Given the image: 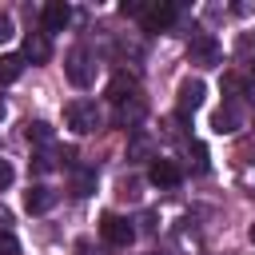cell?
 <instances>
[{
  "mask_svg": "<svg viewBox=\"0 0 255 255\" xmlns=\"http://www.w3.org/2000/svg\"><path fill=\"white\" fill-rule=\"evenodd\" d=\"M28 143L40 151V147H56V131L44 124V120H36V124H28Z\"/></svg>",
  "mask_w": 255,
  "mask_h": 255,
  "instance_id": "5bb4252c",
  "label": "cell"
},
{
  "mask_svg": "<svg viewBox=\"0 0 255 255\" xmlns=\"http://www.w3.org/2000/svg\"><path fill=\"white\" fill-rule=\"evenodd\" d=\"M56 167H60V151H56V147L32 151V171H36V175H48V171H56Z\"/></svg>",
  "mask_w": 255,
  "mask_h": 255,
  "instance_id": "9a60e30c",
  "label": "cell"
},
{
  "mask_svg": "<svg viewBox=\"0 0 255 255\" xmlns=\"http://www.w3.org/2000/svg\"><path fill=\"white\" fill-rule=\"evenodd\" d=\"M147 255H167V251H147Z\"/></svg>",
  "mask_w": 255,
  "mask_h": 255,
  "instance_id": "4316f807",
  "label": "cell"
},
{
  "mask_svg": "<svg viewBox=\"0 0 255 255\" xmlns=\"http://www.w3.org/2000/svg\"><path fill=\"white\" fill-rule=\"evenodd\" d=\"M4 116H8V104H4V96H0V120H4Z\"/></svg>",
  "mask_w": 255,
  "mask_h": 255,
  "instance_id": "d4e9b609",
  "label": "cell"
},
{
  "mask_svg": "<svg viewBox=\"0 0 255 255\" xmlns=\"http://www.w3.org/2000/svg\"><path fill=\"white\" fill-rule=\"evenodd\" d=\"M16 36V24H12V16L8 12H0V44H8Z\"/></svg>",
  "mask_w": 255,
  "mask_h": 255,
  "instance_id": "ffe728a7",
  "label": "cell"
},
{
  "mask_svg": "<svg viewBox=\"0 0 255 255\" xmlns=\"http://www.w3.org/2000/svg\"><path fill=\"white\" fill-rule=\"evenodd\" d=\"M187 60H191L195 68H215V64L223 60V48H219V40H215L211 32H195L191 44H187Z\"/></svg>",
  "mask_w": 255,
  "mask_h": 255,
  "instance_id": "3957f363",
  "label": "cell"
},
{
  "mask_svg": "<svg viewBox=\"0 0 255 255\" xmlns=\"http://www.w3.org/2000/svg\"><path fill=\"white\" fill-rule=\"evenodd\" d=\"M143 112H147V104H143L139 96H131V100H124V104H116V124H120V128H139V120H143Z\"/></svg>",
  "mask_w": 255,
  "mask_h": 255,
  "instance_id": "4fadbf2b",
  "label": "cell"
},
{
  "mask_svg": "<svg viewBox=\"0 0 255 255\" xmlns=\"http://www.w3.org/2000/svg\"><path fill=\"white\" fill-rule=\"evenodd\" d=\"M120 195L124 199H135L139 195V179H120Z\"/></svg>",
  "mask_w": 255,
  "mask_h": 255,
  "instance_id": "7402d4cb",
  "label": "cell"
},
{
  "mask_svg": "<svg viewBox=\"0 0 255 255\" xmlns=\"http://www.w3.org/2000/svg\"><path fill=\"white\" fill-rule=\"evenodd\" d=\"M187 155H195V171H207V151H203L199 143H191V147H187Z\"/></svg>",
  "mask_w": 255,
  "mask_h": 255,
  "instance_id": "44dd1931",
  "label": "cell"
},
{
  "mask_svg": "<svg viewBox=\"0 0 255 255\" xmlns=\"http://www.w3.org/2000/svg\"><path fill=\"white\" fill-rule=\"evenodd\" d=\"M8 183H12V163H8V159H0V191H4Z\"/></svg>",
  "mask_w": 255,
  "mask_h": 255,
  "instance_id": "603a6c76",
  "label": "cell"
},
{
  "mask_svg": "<svg viewBox=\"0 0 255 255\" xmlns=\"http://www.w3.org/2000/svg\"><path fill=\"white\" fill-rule=\"evenodd\" d=\"M40 24H44V32H48V36H52V32H64V28L72 24V8H68L64 0H52V4H44Z\"/></svg>",
  "mask_w": 255,
  "mask_h": 255,
  "instance_id": "ba28073f",
  "label": "cell"
},
{
  "mask_svg": "<svg viewBox=\"0 0 255 255\" xmlns=\"http://www.w3.org/2000/svg\"><path fill=\"white\" fill-rule=\"evenodd\" d=\"M96 191V171L92 167H72V195H92Z\"/></svg>",
  "mask_w": 255,
  "mask_h": 255,
  "instance_id": "2e32d148",
  "label": "cell"
},
{
  "mask_svg": "<svg viewBox=\"0 0 255 255\" xmlns=\"http://www.w3.org/2000/svg\"><path fill=\"white\" fill-rule=\"evenodd\" d=\"M247 235H251V243H255V223H251V231H247Z\"/></svg>",
  "mask_w": 255,
  "mask_h": 255,
  "instance_id": "484cf974",
  "label": "cell"
},
{
  "mask_svg": "<svg viewBox=\"0 0 255 255\" xmlns=\"http://www.w3.org/2000/svg\"><path fill=\"white\" fill-rule=\"evenodd\" d=\"M100 231H104V239H108L112 247H128V243L135 239L131 219H124V215H116V211H108V215L100 219Z\"/></svg>",
  "mask_w": 255,
  "mask_h": 255,
  "instance_id": "277c9868",
  "label": "cell"
},
{
  "mask_svg": "<svg viewBox=\"0 0 255 255\" xmlns=\"http://www.w3.org/2000/svg\"><path fill=\"white\" fill-rule=\"evenodd\" d=\"M20 56L32 60V64H48V56H52V40H48V32H28Z\"/></svg>",
  "mask_w": 255,
  "mask_h": 255,
  "instance_id": "30bf717a",
  "label": "cell"
},
{
  "mask_svg": "<svg viewBox=\"0 0 255 255\" xmlns=\"http://www.w3.org/2000/svg\"><path fill=\"white\" fill-rule=\"evenodd\" d=\"M147 151H151V143H147L143 135H135V139H131V147H128V155H131V159H143Z\"/></svg>",
  "mask_w": 255,
  "mask_h": 255,
  "instance_id": "d6986e66",
  "label": "cell"
},
{
  "mask_svg": "<svg viewBox=\"0 0 255 255\" xmlns=\"http://www.w3.org/2000/svg\"><path fill=\"white\" fill-rule=\"evenodd\" d=\"M175 16H179V8H175V4H147L139 20H143V28H147V32H155V28H167Z\"/></svg>",
  "mask_w": 255,
  "mask_h": 255,
  "instance_id": "8fae6325",
  "label": "cell"
},
{
  "mask_svg": "<svg viewBox=\"0 0 255 255\" xmlns=\"http://www.w3.org/2000/svg\"><path fill=\"white\" fill-rule=\"evenodd\" d=\"M131 96H139L135 76H131V72H116L112 84H108V100H112V104H124V100H131Z\"/></svg>",
  "mask_w": 255,
  "mask_h": 255,
  "instance_id": "7c38bea8",
  "label": "cell"
},
{
  "mask_svg": "<svg viewBox=\"0 0 255 255\" xmlns=\"http://www.w3.org/2000/svg\"><path fill=\"white\" fill-rule=\"evenodd\" d=\"M0 255H20V239L4 227H0Z\"/></svg>",
  "mask_w": 255,
  "mask_h": 255,
  "instance_id": "ac0fdd59",
  "label": "cell"
},
{
  "mask_svg": "<svg viewBox=\"0 0 255 255\" xmlns=\"http://www.w3.org/2000/svg\"><path fill=\"white\" fill-rule=\"evenodd\" d=\"M203 96H207V88H203V80H199V76H195V80H183V84H179V96H175L179 116L187 120L191 112H199V108H203Z\"/></svg>",
  "mask_w": 255,
  "mask_h": 255,
  "instance_id": "5b68a950",
  "label": "cell"
},
{
  "mask_svg": "<svg viewBox=\"0 0 255 255\" xmlns=\"http://www.w3.org/2000/svg\"><path fill=\"white\" fill-rule=\"evenodd\" d=\"M64 76H68L76 88H92V84H96V56H92V48L76 44V48L64 56Z\"/></svg>",
  "mask_w": 255,
  "mask_h": 255,
  "instance_id": "6da1fadb",
  "label": "cell"
},
{
  "mask_svg": "<svg viewBox=\"0 0 255 255\" xmlns=\"http://www.w3.org/2000/svg\"><path fill=\"white\" fill-rule=\"evenodd\" d=\"M64 124H68L76 135H92V131H100L104 116H100L96 100H72V104L64 108Z\"/></svg>",
  "mask_w": 255,
  "mask_h": 255,
  "instance_id": "7a4b0ae2",
  "label": "cell"
},
{
  "mask_svg": "<svg viewBox=\"0 0 255 255\" xmlns=\"http://www.w3.org/2000/svg\"><path fill=\"white\" fill-rule=\"evenodd\" d=\"M24 56H16V52H8V56H0V84H12V80H20V72H24Z\"/></svg>",
  "mask_w": 255,
  "mask_h": 255,
  "instance_id": "e0dca14e",
  "label": "cell"
},
{
  "mask_svg": "<svg viewBox=\"0 0 255 255\" xmlns=\"http://www.w3.org/2000/svg\"><path fill=\"white\" fill-rule=\"evenodd\" d=\"M80 255H104L100 247H92V243H80Z\"/></svg>",
  "mask_w": 255,
  "mask_h": 255,
  "instance_id": "cb8c5ba5",
  "label": "cell"
},
{
  "mask_svg": "<svg viewBox=\"0 0 255 255\" xmlns=\"http://www.w3.org/2000/svg\"><path fill=\"white\" fill-rule=\"evenodd\" d=\"M56 199H60V191H52L48 183H36V187H28V191H24V207H28L32 215L52 211V207H56Z\"/></svg>",
  "mask_w": 255,
  "mask_h": 255,
  "instance_id": "9c48e42d",
  "label": "cell"
},
{
  "mask_svg": "<svg viewBox=\"0 0 255 255\" xmlns=\"http://www.w3.org/2000/svg\"><path fill=\"white\" fill-rule=\"evenodd\" d=\"M147 179H151L155 187L171 191V187H179L183 171H179V163H175V159H151V167H147Z\"/></svg>",
  "mask_w": 255,
  "mask_h": 255,
  "instance_id": "8992f818",
  "label": "cell"
},
{
  "mask_svg": "<svg viewBox=\"0 0 255 255\" xmlns=\"http://www.w3.org/2000/svg\"><path fill=\"white\" fill-rule=\"evenodd\" d=\"M211 128H215L219 135H231V131H239V128H243V108H239V100H223V108L215 112Z\"/></svg>",
  "mask_w": 255,
  "mask_h": 255,
  "instance_id": "52a82bcc",
  "label": "cell"
}]
</instances>
